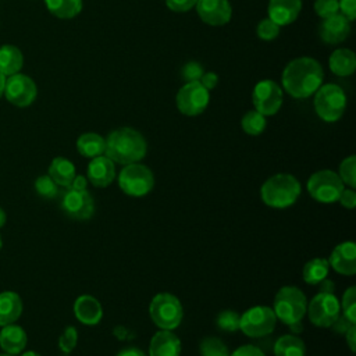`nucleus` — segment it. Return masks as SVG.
I'll use <instances>...</instances> for the list:
<instances>
[{"label": "nucleus", "mask_w": 356, "mask_h": 356, "mask_svg": "<svg viewBox=\"0 0 356 356\" xmlns=\"http://www.w3.org/2000/svg\"><path fill=\"white\" fill-rule=\"evenodd\" d=\"M324 72L318 61L299 57L288 63L282 72V86L295 99L312 96L323 83Z\"/></svg>", "instance_id": "f257e3e1"}, {"label": "nucleus", "mask_w": 356, "mask_h": 356, "mask_svg": "<svg viewBox=\"0 0 356 356\" xmlns=\"http://www.w3.org/2000/svg\"><path fill=\"white\" fill-rule=\"evenodd\" d=\"M104 140V156L121 165L140 161L147 152L143 135L129 127L111 131Z\"/></svg>", "instance_id": "f03ea898"}, {"label": "nucleus", "mask_w": 356, "mask_h": 356, "mask_svg": "<svg viewBox=\"0 0 356 356\" xmlns=\"http://www.w3.org/2000/svg\"><path fill=\"white\" fill-rule=\"evenodd\" d=\"M302 193L300 182L288 172H278L267 178L260 188L263 203L271 209H286L296 203Z\"/></svg>", "instance_id": "7ed1b4c3"}, {"label": "nucleus", "mask_w": 356, "mask_h": 356, "mask_svg": "<svg viewBox=\"0 0 356 356\" xmlns=\"http://www.w3.org/2000/svg\"><path fill=\"white\" fill-rule=\"evenodd\" d=\"M307 299L305 293L293 285H285L278 289L273 302V312L277 320L286 325L302 321L306 314Z\"/></svg>", "instance_id": "20e7f679"}, {"label": "nucleus", "mask_w": 356, "mask_h": 356, "mask_svg": "<svg viewBox=\"0 0 356 356\" xmlns=\"http://www.w3.org/2000/svg\"><path fill=\"white\" fill-rule=\"evenodd\" d=\"M149 314L153 324L160 330H175L184 317L181 300L170 292H159L149 305Z\"/></svg>", "instance_id": "39448f33"}, {"label": "nucleus", "mask_w": 356, "mask_h": 356, "mask_svg": "<svg viewBox=\"0 0 356 356\" xmlns=\"http://www.w3.org/2000/svg\"><path fill=\"white\" fill-rule=\"evenodd\" d=\"M120 189L131 197H142L154 188V175L149 167L140 163L124 165L118 174Z\"/></svg>", "instance_id": "423d86ee"}, {"label": "nucleus", "mask_w": 356, "mask_h": 356, "mask_svg": "<svg viewBox=\"0 0 356 356\" xmlns=\"http://www.w3.org/2000/svg\"><path fill=\"white\" fill-rule=\"evenodd\" d=\"M314 96V108L317 115L325 122L338 121L346 107V96L343 90L334 83L320 86Z\"/></svg>", "instance_id": "0eeeda50"}, {"label": "nucleus", "mask_w": 356, "mask_h": 356, "mask_svg": "<svg viewBox=\"0 0 356 356\" xmlns=\"http://www.w3.org/2000/svg\"><path fill=\"white\" fill-rule=\"evenodd\" d=\"M306 188L314 200L320 203H334L338 202L345 185L332 170H320L309 177Z\"/></svg>", "instance_id": "6e6552de"}, {"label": "nucleus", "mask_w": 356, "mask_h": 356, "mask_svg": "<svg viewBox=\"0 0 356 356\" xmlns=\"http://www.w3.org/2000/svg\"><path fill=\"white\" fill-rule=\"evenodd\" d=\"M277 317L268 306H253L241 314L239 331L249 338H261L271 334L275 328Z\"/></svg>", "instance_id": "1a4fd4ad"}, {"label": "nucleus", "mask_w": 356, "mask_h": 356, "mask_svg": "<svg viewBox=\"0 0 356 356\" xmlns=\"http://www.w3.org/2000/svg\"><path fill=\"white\" fill-rule=\"evenodd\" d=\"M306 314L312 324L320 328H330L341 314L339 300L334 293L318 292L307 302Z\"/></svg>", "instance_id": "9d476101"}, {"label": "nucleus", "mask_w": 356, "mask_h": 356, "mask_svg": "<svg viewBox=\"0 0 356 356\" xmlns=\"http://www.w3.org/2000/svg\"><path fill=\"white\" fill-rule=\"evenodd\" d=\"M209 97V90L199 81L186 82L177 93V107L185 115H199L207 107Z\"/></svg>", "instance_id": "9b49d317"}, {"label": "nucleus", "mask_w": 356, "mask_h": 356, "mask_svg": "<svg viewBox=\"0 0 356 356\" xmlns=\"http://www.w3.org/2000/svg\"><path fill=\"white\" fill-rule=\"evenodd\" d=\"M60 206L63 211L74 220H89L95 213V200L88 189L76 191L67 188L63 193Z\"/></svg>", "instance_id": "f8f14e48"}, {"label": "nucleus", "mask_w": 356, "mask_h": 356, "mask_svg": "<svg viewBox=\"0 0 356 356\" xmlns=\"http://www.w3.org/2000/svg\"><path fill=\"white\" fill-rule=\"evenodd\" d=\"M252 100L256 111L263 115H274L281 108L282 90L277 82L264 79L254 86Z\"/></svg>", "instance_id": "ddd939ff"}, {"label": "nucleus", "mask_w": 356, "mask_h": 356, "mask_svg": "<svg viewBox=\"0 0 356 356\" xmlns=\"http://www.w3.org/2000/svg\"><path fill=\"white\" fill-rule=\"evenodd\" d=\"M36 93H38L36 85L28 75L17 72L14 75H10V78L6 79V85H4L6 99L17 107H26L32 104L33 100L36 99Z\"/></svg>", "instance_id": "4468645a"}, {"label": "nucleus", "mask_w": 356, "mask_h": 356, "mask_svg": "<svg viewBox=\"0 0 356 356\" xmlns=\"http://www.w3.org/2000/svg\"><path fill=\"white\" fill-rule=\"evenodd\" d=\"M195 6L197 15L207 25H225L232 15V8L228 0H197Z\"/></svg>", "instance_id": "2eb2a0df"}, {"label": "nucleus", "mask_w": 356, "mask_h": 356, "mask_svg": "<svg viewBox=\"0 0 356 356\" xmlns=\"http://www.w3.org/2000/svg\"><path fill=\"white\" fill-rule=\"evenodd\" d=\"M330 267L341 275H355L356 273V245L352 241L338 243L327 259Z\"/></svg>", "instance_id": "dca6fc26"}, {"label": "nucleus", "mask_w": 356, "mask_h": 356, "mask_svg": "<svg viewBox=\"0 0 356 356\" xmlns=\"http://www.w3.org/2000/svg\"><path fill=\"white\" fill-rule=\"evenodd\" d=\"M350 32V21L342 15V14H335L330 18L323 19V22L318 26V35L323 42L334 44L343 42Z\"/></svg>", "instance_id": "f3484780"}, {"label": "nucleus", "mask_w": 356, "mask_h": 356, "mask_svg": "<svg viewBox=\"0 0 356 356\" xmlns=\"http://www.w3.org/2000/svg\"><path fill=\"white\" fill-rule=\"evenodd\" d=\"M86 177L96 188H107L115 178V165L107 156L93 157L88 164Z\"/></svg>", "instance_id": "a211bd4d"}, {"label": "nucleus", "mask_w": 356, "mask_h": 356, "mask_svg": "<svg viewBox=\"0 0 356 356\" xmlns=\"http://www.w3.org/2000/svg\"><path fill=\"white\" fill-rule=\"evenodd\" d=\"M74 314L85 325H96L103 318V306L92 295H81L74 302Z\"/></svg>", "instance_id": "6ab92c4d"}, {"label": "nucleus", "mask_w": 356, "mask_h": 356, "mask_svg": "<svg viewBox=\"0 0 356 356\" xmlns=\"http://www.w3.org/2000/svg\"><path fill=\"white\" fill-rule=\"evenodd\" d=\"M181 341L168 330H159L150 339L149 356H181Z\"/></svg>", "instance_id": "aec40b11"}, {"label": "nucleus", "mask_w": 356, "mask_h": 356, "mask_svg": "<svg viewBox=\"0 0 356 356\" xmlns=\"http://www.w3.org/2000/svg\"><path fill=\"white\" fill-rule=\"evenodd\" d=\"M302 10V0H270L268 18L277 25H288L293 22Z\"/></svg>", "instance_id": "412c9836"}, {"label": "nucleus", "mask_w": 356, "mask_h": 356, "mask_svg": "<svg viewBox=\"0 0 356 356\" xmlns=\"http://www.w3.org/2000/svg\"><path fill=\"white\" fill-rule=\"evenodd\" d=\"M26 332L22 327L7 324L0 331V346L10 355H17L26 346Z\"/></svg>", "instance_id": "4be33fe9"}, {"label": "nucleus", "mask_w": 356, "mask_h": 356, "mask_svg": "<svg viewBox=\"0 0 356 356\" xmlns=\"http://www.w3.org/2000/svg\"><path fill=\"white\" fill-rule=\"evenodd\" d=\"M22 313V300L18 293L6 291L0 293V325L13 324Z\"/></svg>", "instance_id": "5701e85b"}, {"label": "nucleus", "mask_w": 356, "mask_h": 356, "mask_svg": "<svg viewBox=\"0 0 356 356\" xmlns=\"http://www.w3.org/2000/svg\"><path fill=\"white\" fill-rule=\"evenodd\" d=\"M330 70L338 76H348L356 68V56L349 49H337L330 56Z\"/></svg>", "instance_id": "b1692460"}, {"label": "nucleus", "mask_w": 356, "mask_h": 356, "mask_svg": "<svg viewBox=\"0 0 356 356\" xmlns=\"http://www.w3.org/2000/svg\"><path fill=\"white\" fill-rule=\"evenodd\" d=\"M76 175L75 165L65 157H56L49 165V177L58 185L68 188Z\"/></svg>", "instance_id": "393cba45"}, {"label": "nucleus", "mask_w": 356, "mask_h": 356, "mask_svg": "<svg viewBox=\"0 0 356 356\" xmlns=\"http://www.w3.org/2000/svg\"><path fill=\"white\" fill-rule=\"evenodd\" d=\"M24 64L22 53L13 44H3L0 47V72L6 76L17 74Z\"/></svg>", "instance_id": "a878e982"}, {"label": "nucleus", "mask_w": 356, "mask_h": 356, "mask_svg": "<svg viewBox=\"0 0 356 356\" xmlns=\"http://www.w3.org/2000/svg\"><path fill=\"white\" fill-rule=\"evenodd\" d=\"M104 147H106V140L103 136L95 132H86L82 134L76 139V149L81 156L93 159L97 156L104 154Z\"/></svg>", "instance_id": "bb28decb"}, {"label": "nucleus", "mask_w": 356, "mask_h": 356, "mask_svg": "<svg viewBox=\"0 0 356 356\" xmlns=\"http://www.w3.org/2000/svg\"><path fill=\"white\" fill-rule=\"evenodd\" d=\"M273 352L274 356H306V346L296 335L286 334L275 341Z\"/></svg>", "instance_id": "cd10ccee"}, {"label": "nucleus", "mask_w": 356, "mask_h": 356, "mask_svg": "<svg viewBox=\"0 0 356 356\" xmlns=\"http://www.w3.org/2000/svg\"><path fill=\"white\" fill-rule=\"evenodd\" d=\"M330 271L328 260L324 257H314L306 261L302 270V278L309 285H317L320 281L327 278Z\"/></svg>", "instance_id": "c85d7f7f"}, {"label": "nucleus", "mask_w": 356, "mask_h": 356, "mask_svg": "<svg viewBox=\"0 0 356 356\" xmlns=\"http://www.w3.org/2000/svg\"><path fill=\"white\" fill-rule=\"evenodd\" d=\"M47 10L58 18H72L82 10V0H44Z\"/></svg>", "instance_id": "c756f323"}, {"label": "nucleus", "mask_w": 356, "mask_h": 356, "mask_svg": "<svg viewBox=\"0 0 356 356\" xmlns=\"http://www.w3.org/2000/svg\"><path fill=\"white\" fill-rule=\"evenodd\" d=\"M266 115L260 114L256 110H250L248 111L242 120H241V127L242 129L252 136H257L260 135L264 129H266Z\"/></svg>", "instance_id": "7c9ffc66"}, {"label": "nucleus", "mask_w": 356, "mask_h": 356, "mask_svg": "<svg viewBox=\"0 0 356 356\" xmlns=\"http://www.w3.org/2000/svg\"><path fill=\"white\" fill-rule=\"evenodd\" d=\"M202 356H229L227 345L216 337H206L199 345Z\"/></svg>", "instance_id": "2f4dec72"}, {"label": "nucleus", "mask_w": 356, "mask_h": 356, "mask_svg": "<svg viewBox=\"0 0 356 356\" xmlns=\"http://www.w3.org/2000/svg\"><path fill=\"white\" fill-rule=\"evenodd\" d=\"M343 182V185H348L349 188H356V156H349L343 159L339 164V171L337 172Z\"/></svg>", "instance_id": "473e14b6"}, {"label": "nucleus", "mask_w": 356, "mask_h": 356, "mask_svg": "<svg viewBox=\"0 0 356 356\" xmlns=\"http://www.w3.org/2000/svg\"><path fill=\"white\" fill-rule=\"evenodd\" d=\"M341 306V313L345 316L349 321L356 324V288L349 286L345 289L342 295V300L339 302Z\"/></svg>", "instance_id": "72a5a7b5"}, {"label": "nucleus", "mask_w": 356, "mask_h": 356, "mask_svg": "<svg viewBox=\"0 0 356 356\" xmlns=\"http://www.w3.org/2000/svg\"><path fill=\"white\" fill-rule=\"evenodd\" d=\"M241 314L234 310H222L217 314L216 324L224 332H236L239 331Z\"/></svg>", "instance_id": "f704fd0d"}, {"label": "nucleus", "mask_w": 356, "mask_h": 356, "mask_svg": "<svg viewBox=\"0 0 356 356\" xmlns=\"http://www.w3.org/2000/svg\"><path fill=\"white\" fill-rule=\"evenodd\" d=\"M35 191L44 199H54L58 195V185L49 175H40L35 181Z\"/></svg>", "instance_id": "c9c22d12"}, {"label": "nucleus", "mask_w": 356, "mask_h": 356, "mask_svg": "<svg viewBox=\"0 0 356 356\" xmlns=\"http://www.w3.org/2000/svg\"><path fill=\"white\" fill-rule=\"evenodd\" d=\"M78 343V331L75 327L68 325L64 328L60 339H58V348L61 349V352L64 353H71L74 350V348Z\"/></svg>", "instance_id": "e433bc0d"}, {"label": "nucleus", "mask_w": 356, "mask_h": 356, "mask_svg": "<svg viewBox=\"0 0 356 356\" xmlns=\"http://www.w3.org/2000/svg\"><path fill=\"white\" fill-rule=\"evenodd\" d=\"M256 33L260 39L263 40H273L278 36L280 33V25H277L273 19L270 18H264L259 22L257 28H256Z\"/></svg>", "instance_id": "4c0bfd02"}, {"label": "nucleus", "mask_w": 356, "mask_h": 356, "mask_svg": "<svg viewBox=\"0 0 356 356\" xmlns=\"http://www.w3.org/2000/svg\"><path fill=\"white\" fill-rule=\"evenodd\" d=\"M314 11L318 17L325 19L339 13V3L338 0H316Z\"/></svg>", "instance_id": "58836bf2"}, {"label": "nucleus", "mask_w": 356, "mask_h": 356, "mask_svg": "<svg viewBox=\"0 0 356 356\" xmlns=\"http://www.w3.org/2000/svg\"><path fill=\"white\" fill-rule=\"evenodd\" d=\"M203 75V67L196 63V61H189L186 63L182 70H181V76L186 82H195L199 81L200 76Z\"/></svg>", "instance_id": "ea45409f"}, {"label": "nucleus", "mask_w": 356, "mask_h": 356, "mask_svg": "<svg viewBox=\"0 0 356 356\" xmlns=\"http://www.w3.org/2000/svg\"><path fill=\"white\" fill-rule=\"evenodd\" d=\"M338 202L345 209H349V210L355 209L356 207V192H355V189L343 188V191L341 192V195L338 197Z\"/></svg>", "instance_id": "a19ab883"}, {"label": "nucleus", "mask_w": 356, "mask_h": 356, "mask_svg": "<svg viewBox=\"0 0 356 356\" xmlns=\"http://www.w3.org/2000/svg\"><path fill=\"white\" fill-rule=\"evenodd\" d=\"M197 0H165L167 7L175 13H185L191 10Z\"/></svg>", "instance_id": "79ce46f5"}, {"label": "nucleus", "mask_w": 356, "mask_h": 356, "mask_svg": "<svg viewBox=\"0 0 356 356\" xmlns=\"http://www.w3.org/2000/svg\"><path fill=\"white\" fill-rule=\"evenodd\" d=\"M341 14L345 15L349 21L356 18V0H338Z\"/></svg>", "instance_id": "37998d69"}, {"label": "nucleus", "mask_w": 356, "mask_h": 356, "mask_svg": "<svg viewBox=\"0 0 356 356\" xmlns=\"http://www.w3.org/2000/svg\"><path fill=\"white\" fill-rule=\"evenodd\" d=\"M229 356H266V355L257 346L248 343L236 348L232 353H229Z\"/></svg>", "instance_id": "c03bdc74"}, {"label": "nucleus", "mask_w": 356, "mask_h": 356, "mask_svg": "<svg viewBox=\"0 0 356 356\" xmlns=\"http://www.w3.org/2000/svg\"><path fill=\"white\" fill-rule=\"evenodd\" d=\"M350 325H353V323L349 321L345 316L339 314V316L337 317V320L331 324L330 328H331L332 331H335L337 334H345Z\"/></svg>", "instance_id": "a18cd8bd"}, {"label": "nucleus", "mask_w": 356, "mask_h": 356, "mask_svg": "<svg viewBox=\"0 0 356 356\" xmlns=\"http://www.w3.org/2000/svg\"><path fill=\"white\" fill-rule=\"evenodd\" d=\"M199 82H200L207 90H211V89L216 88V85H217V82H218V76H217V74H214V72H203V75L200 76Z\"/></svg>", "instance_id": "49530a36"}, {"label": "nucleus", "mask_w": 356, "mask_h": 356, "mask_svg": "<svg viewBox=\"0 0 356 356\" xmlns=\"http://www.w3.org/2000/svg\"><path fill=\"white\" fill-rule=\"evenodd\" d=\"M345 339H346V343L350 349V352H356V324L350 325L348 328V331L345 332Z\"/></svg>", "instance_id": "de8ad7c7"}, {"label": "nucleus", "mask_w": 356, "mask_h": 356, "mask_svg": "<svg viewBox=\"0 0 356 356\" xmlns=\"http://www.w3.org/2000/svg\"><path fill=\"white\" fill-rule=\"evenodd\" d=\"M88 186V178L83 177V175H75L71 185L68 188L71 189H76V191H82V189H86Z\"/></svg>", "instance_id": "09e8293b"}, {"label": "nucleus", "mask_w": 356, "mask_h": 356, "mask_svg": "<svg viewBox=\"0 0 356 356\" xmlns=\"http://www.w3.org/2000/svg\"><path fill=\"white\" fill-rule=\"evenodd\" d=\"M317 285H318V292H323V293H334L335 292V284L328 278H324Z\"/></svg>", "instance_id": "8fccbe9b"}, {"label": "nucleus", "mask_w": 356, "mask_h": 356, "mask_svg": "<svg viewBox=\"0 0 356 356\" xmlns=\"http://www.w3.org/2000/svg\"><path fill=\"white\" fill-rule=\"evenodd\" d=\"M115 356H146V355H145L143 350H140L139 348L129 346V348H125V349L120 350Z\"/></svg>", "instance_id": "3c124183"}, {"label": "nucleus", "mask_w": 356, "mask_h": 356, "mask_svg": "<svg viewBox=\"0 0 356 356\" xmlns=\"http://www.w3.org/2000/svg\"><path fill=\"white\" fill-rule=\"evenodd\" d=\"M289 327H291V330H292L293 332H302V330H303V327H302V321L293 323V324H291Z\"/></svg>", "instance_id": "603ef678"}, {"label": "nucleus", "mask_w": 356, "mask_h": 356, "mask_svg": "<svg viewBox=\"0 0 356 356\" xmlns=\"http://www.w3.org/2000/svg\"><path fill=\"white\" fill-rule=\"evenodd\" d=\"M4 85H6V76L0 72V97H1L3 93H4Z\"/></svg>", "instance_id": "864d4df0"}, {"label": "nucleus", "mask_w": 356, "mask_h": 356, "mask_svg": "<svg viewBox=\"0 0 356 356\" xmlns=\"http://www.w3.org/2000/svg\"><path fill=\"white\" fill-rule=\"evenodd\" d=\"M6 220H7V216H6V211L0 207V228L6 224Z\"/></svg>", "instance_id": "5fc2aeb1"}, {"label": "nucleus", "mask_w": 356, "mask_h": 356, "mask_svg": "<svg viewBox=\"0 0 356 356\" xmlns=\"http://www.w3.org/2000/svg\"><path fill=\"white\" fill-rule=\"evenodd\" d=\"M21 356H40V355H39V353H36V352H33V350H28V352L22 353Z\"/></svg>", "instance_id": "6e6d98bb"}, {"label": "nucleus", "mask_w": 356, "mask_h": 356, "mask_svg": "<svg viewBox=\"0 0 356 356\" xmlns=\"http://www.w3.org/2000/svg\"><path fill=\"white\" fill-rule=\"evenodd\" d=\"M0 356H13V355H10V353H8V355H3V353H1Z\"/></svg>", "instance_id": "4d7b16f0"}, {"label": "nucleus", "mask_w": 356, "mask_h": 356, "mask_svg": "<svg viewBox=\"0 0 356 356\" xmlns=\"http://www.w3.org/2000/svg\"><path fill=\"white\" fill-rule=\"evenodd\" d=\"M0 249H1V236H0Z\"/></svg>", "instance_id": "13d9d810"}]
</instances>
